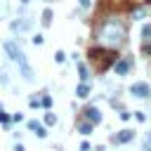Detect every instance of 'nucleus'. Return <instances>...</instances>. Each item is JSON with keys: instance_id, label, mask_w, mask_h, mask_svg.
I'll list each match as a JSON object with an SVG mask.
<instances>
[{"instance_id": "f257e3e1", "label": "nucleus", "mask_w": 151, "mask_h": 151, "mask_svg": "<svg viewBox=\"0 0 151 151\" xmlns=\"http://www.w3.org/2000/svg\"><path fill=\"white\" fill-rule=\"evenodd\" d=\"M99 42L104 47H118L125 42V28L118 19H109L99 28Z\"/></svg>"}, {"instance_id": "f03ea898", "label": "nucleus", "mask_w": 151, "mask_h": 151, "mask_svg": "<svg viewBox=\"0 0 151 151\" xmlns=\"http://www.w3.org/2000/svg\"><path fill=\"white\" fill-rule=\"evenodd\" d=\"M5 52H7V57H9V59H12L17 66H19V71H21V78L33 83V80H35V73H33V68L28 66V61H26V54L21 52V47H19L14 40H7V42H5Z\"/></svg>"}, {"instance_id": "7ed1b4c3", "label": "nucleus", "mask_w": 151, "mask_h": 151, "mask_svg": "<svg viewBox=\"0 0 151 151\" xmlns=\"http://www.w3.org/2000/svg\"><path fill=\"white\" fill-rule=\"evenodd\" d=\"M130 94L137 97V99H149L151 97V87H149V83L139 80V83H132L130 85Z\"/></svg>"}, {"instance_id": "20e7f679", "label": "nucleus", "mask_w": 151, "mask_h": 151, "mask_svg": "<svg viewBox=\"0 0 151 151\" xmlns=\"http://www.w3.org/2000/svg\"><path fill=\"white\" fill-rule=\"evenodd\" d=\"M85 118H87L92 125H97V123L101 120V113H99V109H97V106H87V109H85Z\"/></svg>"}, {"instance_id": "39448f33", "label": "nucleus", "mask_w": 151, "mask_h": 151, "mask_svg": "<svg viewBox=\"0 0 151 151\" xmlns=\"http://www.w3.org/2000/svg\"><path fill=\"white\" fill-rule=\"evenodd\" d=\"M113 71H116L118 76H125V73L130 71V61H127V59H118V61L113 64Z\"/></svg>"}, {"instance_id": "423d86ee", "label": "nucleus", "mask_w": 151, "mask_h": 151, "mask_svg": "<svg viewBox=\"0 0 151 151\" xmlns=\"http://www.w3.org/2000/svg\"><path fill=\"white\" fill-rule=\"evenodd\" d=\"M28 130H33V132H35L40 139H45V137H47V130H45V127H42L38 120H28Z\"/></svg>"}, {"instance_id": "0eeeda50", "label": "nucleus", "mask_w": 151, "mask_h": 151, "mask_svg": "<svg viewBox=\"0 0 151 151\" xmlns=\"http://www.w3.org/2000/svg\"><path fill=\"white\" fill-rule=\"evenodd\" d=\"M76 97H78V99H87V97H90V83H78Z\"/></svg>"}, {"instance_id": "6e6552de", "label": "nucleus", "mask_w": 151, "mask_h": 151, "mask_svg": "<svg viewBox=\"0 0 151 151\" xmlns=\"http://www.w3.org/2000/svg\"><path fill=\"white\" fill-rule=\"evenodd\" d=\"M113 139H116L118 144H125V142H132V139H134V132H132V130H123V132H118Z\"/></svg>"}, {"instance_id": "1a4fd4ad", "label": "nucleus", "mask_w": 151, "mask_h": 151, "mask_svg": "<svg viewBox=\"0 0 151 151\" xmlns=\"http://www.w3.org/2000/svg\"><path fill=\"white\" fill-rule=\"evenodd\" d=\"M78 78H80V83H90V68L83 61H78Z\"/></svg>"}, {"instance_id": "9d476101", "label": "nucleus", "mask_w": 151, "mask_h": 151, "mask_svg": "<svg viewBox=\"0 0 151 151\" xmlns=\"http://www.w3.org/2000/svg\"><path fill=\"white\" fill-rule=\"evenodd\" d=\"M142 42L144 45H151V24H144L142 26Z\"/></svg>"}, {"instance_id": "9b49d317", "label": "nucleus", "mask_w": 151, "mask_h": 151, "mask_svg": "<svg viewBox=\"0 0 151 151\" xmlns=\"http://www.w3.org/2000/svg\"><path fill=\"white\" fill-rule=\"evenodd\" d=\"M40 24H42V26H50V24H52V9H50V7H45V9H42Z\"/></svg>"}, {"instance_id": "f8f14e48", "label": "nucleus", "mask_w": 151, "mask_h": 151, "mask_svg": "<svg viewBox=\"0 0 151 151\" xmlns=\"http://www.w3.org/2000/svg\"><path fill=\"white\" fill-rule=\"evenodd\" d=\"M42 123H45L47 127H52V125H57V116H54L52 111H47V113H45V118H42Z\"/></svg>"}, {"instance_id": "ddd939ff", "label": "nucleus", "mask_w": 151, "mask_h": 151, "mask_svg": "<svg viewBox=\"0 0 151 151\" xmlns=\"http://www.w3.org/2000/svg\"><path fill=\"white\" fill-rule=\"evenodd\" d=\"M78 130H80V134H90V132H92V123H90V120H85V123H80V125H78Z\"/></svg>"}, {"instance_id": "4468645a", "label": "nucleus", "mask_w": 151, "mask_h": 151, "mask_svg": "<svg viewBox=\"0 0 151 151\" xmlns=\"http://www.w3.org/2000/svg\"><path fill=\"white\" fill-rule=\"evenodd\" d=\"M40 101H42V106H45V109H47V111H50V109H52V97H50V94H47V92H42V99H40Z\"/></svg>"}, {"instance_id": "2eb2a0df", "label": "nucleus", "mask_w": 151, "mask_h": 151, "mask_svg": "<svg viewBox=\"0 0 151 151\" xmlns=\"http://www.w3.org/2000/svg\"><path fill=\"white\" fill-rule=\"evenodd\" d=\"M54 61H57V64H64V61H66V54H64V50H57V52H54Z\"/></svg>"}, {"instance_id": "dca6fc26", "label": "nucleus", "mask_w": 151, "mask_h": 151, "mask_svg": "<svg viewBox=\"0 0 151 151\" xmlns=\"http://www.w3.org/2000/svg\"><path fill=\"white\" fill-rule=\"evenodd\" d=\"M142 17H146V7H142V9H134V14H132V19H142Z\"/></svg>"}, {"instance_id": "f3484780", "label": "nucleus", "mask_w": 151, "mask_h": 151, "mask_svg": "<svg viewBox=\"0 0 151 151\" xmlns=\"http://www.w3.org/2000/svg\"><path fill=\"white\" fill-rule=\"evenodd\" d=\"M118 116H120V120H130V111H125V109H120Z\"/></svg>"}, {"instance_id": "a211bd4d", "label": "nucleus", "mask_w": 151, "mask_h": 151, "mask_svg": "<svg viewBox=\"0 0 151 151\" xmlns=\"http://www.w3.org/2000/svg\"><path fill=\"white\" fill-rule=\"evenodd\" d=\"M134 118H137L139 123H144V120H146V113H142V111H134Z\"/></svg>"}, {"instance_id": "6ab92c4d", "label": "nucleus", "mask_w": 151, "mask_h": 151, "mask_svg": "<svg viewBox=\"0 0 151 151\" xmlns=\"http://www.w3.org/2000/svg\"><path fill=\"white\" fill-rule=\"evenodd\" d=\"M78 5H80L83 9H90V5H92V0H78Z\"/></svg>"}, {"instance_id": "aec40b11", "label": "nucleus", "mask_w": 151, "mask_h": 151, "mask_svg": "<svg viewBox=\"0 0 151 151\" xmlns=\"http://www.w3.org/2000/svg\"><path fill=\"white\" fill-rule=\"evenodd\" d=\"M33 45H42V35H40V33L33 35Z\"/></svg>"}, {"instance_id": "412c9836", "label": "nucleus", "mask_w": 151, "mask_h": 151, "mask_svg": "<svg viewBox=\"0 0 151 151\" xmlns=\"http://www.w3.org/2000/svg\"><path fill=\"white\" fill-rule=\"evenodd\" d=\"M12 120H14V123H21V120H24V113H19V111H17V113L12 116Z\"/></svg>"}, {"instance_id": "4be33fe9", "label": "nucleus", "mask_w": 151, "mask_h": 151, "mask_svg": "<svg viewBox=\"0 0 151 151\" xmlns=\"http://www.w3.org/2000/svg\"><path fill=\"white\" fill-rule=\"evenodd\" d=\"M80 151H92V146H90V142H85V139H83V144H80Z\"/></svg>"}, {"instance_id": "5701e85b", "label": "nucleus", "mask_w": 151, "mask_h": 151, "mask_svg": "<svg viewBox=\"0 0 151 151\" xmlns=\"http://www.w3.org/2000/svg\"><path fill=\"white\" fill-rule=\"evenodd\" d=\"M14 151H24V146L21 144H14Z\"/></svg>"}, {"instance_id": "b1692460", "label": "nucleus", "mask_w": 151, "mask_h": 151, "mask_svg": "<svg viewBox=\"0 0 151 151\" xmlns=\"http://www.w3.org/2000/svg\"><path fill=\"white\" fill-rule=\"evenodd\" d=\"M28 2H31V0H21V5H28Z\"/></svg>"}, {"instance_id": "393cba45", "label": "nucleus", "mask_w": 151, "mask_h": 151, "mask_svg": "<svg viewBox=\"0 0 151 151\" xmlns=\"http://www.w3.org/2000/svg\"><path fill=\"white\" fill-rule=\"evenodd\" d=\"M0 113H2V104H0Z\"/></svg>"}, {"instance_id": "a878e982", "label": "nucleus", "mask_w": 151, "mask_h": 151, "mask_svg": "<svg viewBox=\"0 0 151 151\" xmlns=\"http://www.w3.org/2000/svg\"><path fill=\"white\" fill-rule=\"evenodd\" d=\"M149 151H151V149H149Z\"/></svg>"}]
</instances>
